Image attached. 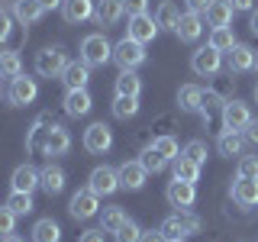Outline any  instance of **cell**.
I'll use <instances>...</instances> for the list:
<instances>
[{"label": "cell", "mask_w": 258, "mask_h": 242, "mask_svg": "<svg viewBox=\"0 0 258 242\" xmlns=\"http://www.w3.org/2000/svg\"><path fill=\"white\" fill-rule=\"evenodd\" d=\"M113 236H116V242H139V239H142V229H139L133 220H126L116 232H113Z\"/></svg>", "instance_id": "41"}, {"label": "cell", "mask_w": 258, "mask_h": 242, "mask_svg": "<svg viewBox=\"0 0 258 242\" xmlns=\"http://www.w3.org/2000/svg\"><path fill=\"white\" fill-rule=\"evenodd\" d=\"M45 13V7L39 4V0H13V16L23 23V26H32V23H39Z\"/></svg>", "instance_id": "21"}, {"label": "cell", "mask_w": 258, "mask_h": 242, "mask_svg": "<svg viewBox=\"0 0 258 242\" xmlns=\"http://www.w3.org/2000/svg\"><path fill=\"white\" fill-rule=\"evenodd\" d=\"M123 13H126V7H123V0H97V23H100L103 29L107 26H116L119 20H123Z\"/></svg>", "instance_id": "18"}, {"label": "cell", "mask_w": 258, "mask_h": 242, "mask_svg": "<svg viewBox=\"0 0 258 242\" xmlns=\"http://www.w3.org/2000/svg\"><path fill=\"white\" fill-rule=\"evenodd\" d=\"M113 62L119 65V71H136V68L145 62V45L126 36L123 42L113 45Z\"/></svg>", "instance_id": "3"}, {"label": "cell", "mask_w": 258, "mask_h": 242, "mask_svg": "<svg viewBox=\"0 0 258 242\" xmlns=\"http://www.w3.org/2000/svg\"><path fill=\"white\" fill-rule=\"evenodd\" d=\"M123 7H126L129 16H136V13H145V10H149V0H123Z\"/></svg>", "instance_id": "46"}, {"label": "cell", "mask_w": 258, "mask_h": 242, "mask_svg": "<svg viewBox=\"0 0 258 242\" xmlns=\"http://www.w3.org/2000/svg\"><path fill=\"white\" fill-rule=\"evenodd\" d=\"M116 171H119V188H126V191H142L145 188L149 171L142 168V161H123Z\"/></svg>", "instance_id": "13"}, {"label": "cell", "mask_w": 258, "mask_h": 242, "mask_svg": "<svg viewBox=\"0 0 258 242\" xmlns=\"http://www.w3.org/2000/svg\"><path fill=\"white\" fill-rule=\"evenodd\" d=\"M97 210H100V197H97L91 188L78 191L68 204V213L75 216V220H91V216H97Z\"/></svg>", "instance_id": "8"}, {"label": "cell", "mask_w": 258, "mask_h": 242, "mask_svg": "<svg viewBox=\"0 0 258 242\" xmlns=\"http://www.w3.org/2000/svg\"><path fill=\"white\" fill-rule=\"evenodd\" d=\"M0 242H26V239H20V236H7V239H0Z\"/></svg>", "instance_id": "54"}, {"label": "cell", "mask_w": 258, "mask_h": 242, "mask_svg": "<svg viewBox=\"0 0 258 242\" xmlns=\"http://www.w3.org/2000/svg\"><path fill=\"white\" fill-rule=\"evenodd\" d=\"M207 7H210V0H187L190 13H207Z\"/></svg>", "instance_id": "48"}, {"label": "cell", "mask_w": 258, "mask_h": 242, "mask_svg": "<svg viewBox=\"0 0 258 242\" xmlns=\"http://www.w3.org/2000/svg\"><path fill=\"white\" fill-rule=\"evenodd\" d=\"M171 171H174L177 181H190V184L200 181V165H197V161H190V158H184V155H177L171 161Z\"/></svg>", "instance_id": "28"}, {"label": "cell", "mask_w": 258, "mask_h": 242, "mask_svg": "<svg viewBox=\"0 0 258 242\" xmlns=\"http://www.w3.org/2000/svg\"><path fill=\"white\" fill-rule=\"evenodd\" d=\"M210 45H213L216 52H229V48L236 45V36H232L229 26H220V29H213V36H210Z\"/></svg>", "instance_id": "39"}, {"label": "cell", "mask_w": 258, "mask_h": 242, "mask_svg": "<svg viewBox=\"0 0 258 242\" xmlns=\"http://www.w3.org/2000/svg\"><path fill=\"white\" fill-rule=\"evenodd\" d=\"M94 13V0H61V16L64 23H84Z\"/></svg>", "instance_id": "22"}, {"label": "cell", "mask_w": 258, "mask_h": 242, "mask_svg": "<svg viewBox=\"0 0 258 242\" xmlns=\"http://www.w3.org/2000/svg\"><path fill=\"white\" fill-rule=\"evenodd\" d=\"M129 39H136V42H152V39L158 36V23H155V16H149V13H136V16H129V32H126Z\"/></svg>", "instance_id": "10"}, {"label": "cell", "mask_w": 258, "mask_h": 242, "mask_svg": "<svg viewBox=\"0 0 258 242\" xmlns=\"http://www.w3.org/2000/svg\"><path fill=\"white\" fill-rule=\"evenodd\" d=\"M87 81H91V65L87 62H68V68L61 75L64 91H84Z\"/></svg>", "instance_id": "14"}, {"label": "cell", "mask_w": 258, "mask_h": 242, "mask_svg": "<svg viewBox=\"0 0 258 242\" xmlns=\"http://www.w3.org/2000/svg\"><path fill=\"white\" fill-rule=\"evenodd\" d=\"M7 207L13 210L16 216H26V213H32V194H23V191H10V197H7Z\"/></svg>", "instance_id": "36"}, {"label": "cell", "mask_w": 258, "mask_h": 242, "mask_svg": "<svg viewBox=\"0 0 258 242\" xmlns=\"http://www.w3.org/2000/svg\"><path fill=\"white\" fill-rule=\"evenodd\" d=\"M116 94L119 97H139L142 94V78L136 71H119L116 75Z\"/></svg>", "instance_id": "30"}, {"label": "cell", "mask_w": 258, "mask_h": 242, "mask_svg": "<svg viewBox=\"0 0 258 242\" xmlns=\"http://www.w3.org/2000/svg\"><path fill=\"white\" fill-rule=\"evenodd\" d=\"M110 145H113V129L107 123H91L84 129V149L91 155H103Z\"/></svg>", "instance_id": "7"}, {"label": "cell", "mask_w": 258, "mask_h": 242, "mask_svg": "<svg viewBox=\"0 0 258 242\" xmlns=\"http://www.w3.org/2000/svg\"><path fill=\"white\" fill-rule=\"evenodd\" d=\"M126 220H129V216L123 213V207H103V213H100V229H103V232H116Z\"/></svg>", "instance_id": "33"}, {"label": "cell", "mask_w": 258, "mask_h": 242, "mask_svg": "<svg viewBox=\"0 0 258 242\" xmlns=\"http://www.w3.org/2000/svg\"><path fill=\"white\" fill-rule=\"evenodd\" d=\"M255 68V52L248 45L236 42L229 48V75H242V71H252Z\"/></svg>", "instance_id": "19"}, {"label": "cell", "mask_w": 258, "mask_h": 242, "mask_svg": "<svg viewBox=\"0 0 258 242\" xmlns=\"http://www.w3.org/2000/svg\"><path fill=\"white\" fill-rule=\"evenodd\" d=\"M245 139L258 145V119H252V123H248V126H245Z\"/></svg>", "instance_id": "50"}, {"label": "cell", "mask_w": 258, "mask_h": 242, "mask_svg": "<svg viewBox=\"0 0 258 242\" xmlns=\"http://www.w3.org/2000/svg\"><path fill=\"white\" fill-rule=\"evenodd\" d=\"M71 149V136L68 129L52 123V129L45 133V142H42V155H64V152Z\"/></svg>", "instance_id": "15"}, {"label": "cell", "mask_w": 258, "mask_h": 242, "mask_svg": "<svg viewBox=\"0 0 258 242\" xmlns=\"http://www.w3.org/2000/svg\"><path fill=\"white\" fill-rule=\"evenodd\" d=\"M232 4L229 0H210V7H207V23L213 29H220V26H229L232 23Z\"/></svg>", "instance_id": "23"}, {"label": "cell", "mask_w": 258, "mask_h": 242, "mask_svg": "<svg viewBox=\"0 0 258 242\" xmlns=\"http://www.w3.org/2000/svg\"><path fill=\"white\" fill-rule=\"evenodd\" d=\"M10 188L23 191V194H32L36 188H42V171H36L32 165H20L10 177Z\"/></svg>", "instance_id": "16"}, {"label": "cell", "mask_w": 258, "mask_h": 242, "mask_svg": "<svg viewBox=\"0 0 258 242\" xmlns=\"http://www.w3.org/2000/svg\"><path fill=\"white\" fill-rule=\"evenodd\" d=\"M220 116H223V129H236V133H245V126L252 123V110H248V103L236 100V97L223 103Z\"/></svg>", "instance_id": "4"}, {"label": "cell", "mask_w": 258, "mask_h": 242, "mask_svg": "<svg viewBox=\"0 0 258 242\" xmlns=\"http://www.w3.org/2000/svg\"><path fill=\"white\" fill-rule=\"evenodd\" d=\"M239 177H258V155H242L239 158Z\"/></svg>", "instance_id": "44"}, {"label": "cell", "mask_w": 258, "mask_h": 242, "mask_svg": "<svg viewBox=\"0 0 258 242\" xmlns=\"http://www.w3.org/2000/svg\"><path fill=\"white\" fill-rule=\"evenodd\" d=\"M136 113H139V97H119L116 94V100H113V116L129 119V116H136Z\"/></svg>", "instance_id": "37"}, {"label": "cell", "mask_w": 258, "mask_h": 242, "mask_svg": "<svg viewBox=\"0 0 258 242\" xmlns=\"http://www.w3.org/2000/svg\"><path fill=\"white\" fill-rule=\"evenodd\" d=\"M39 4H42L45 10H55V7H61V0H39Z\"/></svg>", "instance_id": "53"}, {"label": "cell", "mask_w": 258, "mask_h": 242, "mask_svg": "<svg viewBox=\"0 0 258 242\" xmlns=\"http://www.w3.org/2000/svg\"><path fill=\"white\" fill-rule=\"evenodd\" d=\"M139 161H142V168H145L149 174H158V171H165V168L171 165V161H168L165 155H161V152L155 149V145H149V149H142Z\"/></svg>", "instance_id": "32"}, {"label": "cell", "mask_w": 258, "mask_h": 242, "mask_svg": "<svg viewBox=\"0 0 258 242\" xmlns=\"http://www.w3.org/2000/svg\"><path fill=\"white\" fill-rule=\"evenodd\" d=\"M220 65H223V52H216L213 45H200L197 52L190 55V68H194V75H200V78L220 75Z\"/></svg>", "instance_id": "5"}, {"label": "cell", "mask_w": 258, "mask_h": 242, "mask_svg": "<svg viewBox=\"0 0 258 242\" xmlns=\"http://www.w3.org/2000/svg\"><path fill=\"white\" fill-rule=\"evenodd\" d=\"M39 97V84H36V78H26V75H20V78H13L10 81V91H7V100L13 103V107H26V103H32Z\"/></svg>", "instance_id": "6"}, {"label": "cell", "mask_w": 258, "mask_h": 242, "mask_svg": "<svg viewBox=\"0 0 258 242\" xmlns=\"http://www.w3.org/2000/svg\"><path fill=\"white\" fill-rule=\"evenodd\" d=\"M229 4H232V10H236V13H252L255 10V7H252V0H229Z\"/></svg>", "instance_id": "49"}, {"label": "cell", "mask_w": 258, "mask_h": 242, "mask_svg": "<svg viewBox=\"0 0 258 242\" xmlns=\"http://www.w3.org/2000/svg\"><path fill=\"white\" fill-rule=\"evenodd\" d=\"M165 197H168V204L177 207V210H190L194 200H197V188H194L190 181H177V177H174V181L168 184Z\"/></svg>", "instance_id": "11"}, {"label": "cell", "mask_w": 258, "mask_h": 242, "mask_svg": "<svg viewBox=\"0 0 258 242\" xmlns=\"http://www.w3.org/2000/svg\"><path fill=\"white\" fill-rule=\"evenodd\" d=\"M91 107H94V100H91V94H87V87L84 91H68L64 94V113L68 116H87L91 113Z\"/></svg>", "instance_id": "20"}, {"label": "cell", "mask_w": 258, "mask_h": 242, "mask_svg": "<svg viewBox=\"0 0 258 242\" xmlns=\"http://www.w3.org/2000/svg\"><path fill=\"white\" fill-rule=\"evenodd\" d=\"M177 107L184 113H200V107H204V87L184 84L181 91H177Z\"/></svg>", "instance_id": "24"}, {"label": "cell", "mask_w": 258, "mask_h": 242, "mask_svg": "<svg viewBox=\"0 0 258 242\" xmlns=\"http://www.w3.org/2000/svg\"><path fill=\"white\" fill-rule=\"evenodd\" d=\"M97 197H107V194H113L119 188V171L116 168H110V165H100V168H94L91 171V184H87Z\"/></svg>", "instance_id": "9"}, {"label": "cell", "mask_w": 258, "mask_h": 242, "mask_svg": "<svg viewBox=\"0 0 258 242\" xmlns=\"http://www.w3.org/2000/svg\"><path fill=\"white\" fill-rule=\"evenodd\" d=\"M152 145H155V149L161 152V155H165L168 161H174L177 155H181V145H177V139L171 133H165V136H155V139H152Z\"/></svg>", "instance_id": "38"}, {"label": "cell", "mask_w": 258, "mask_h": 242, "mask_svg": "<svg viewBox=\"0 0 258 242\" xmlns=\"http://www.w3.org/2000/svg\"><path fill=\"white\" fill-rule=\"evenodd\" d=\"M81 62H87L91 68H103L107 62H113V45L107 42L103 32L84 36V42H81Z\"/></svg>", "instance_id": "1"}, {"label": "cell", "mask_w": 258, "mask_h": 242, "mask_svg": "<svg viewBox=\"0 0 258 242\" xmlns=\"http://www.w3.org/2000/svg\"><path fill=\"white\" fill-rule=\"evenodd\" d=\"M158 229H161V236H165L168 242H184V236H187V229H184V223H181V216H177V213L168 216Z\"/></svg>", "instance_id": "35"}, {"label": "cell", "mask_w": 258, "mask_h": 242, "mask_svg": "<svg viewBox=\"0 0 258 242\" xmlns=\"http://www.w3.org/2000/svg\"><path fill=\"white\" fill-rule=\"evenodd\" d=\"M177 20H181V10H177L171 0H165V4L158 7V13H155L158 29H174V26H177Z\"/></svg>", "instance_id": "34"}, {"label": "cell", "mask_w": 258, "mask_h": 242, "mask_svg": "<svg viewBox=\"0 0 258 242\" xmlns=\"http://www.w3.org/2000/svg\"><path fill=\"white\" fill-rule=\"evenodd\" d=\"M64 68H68V52L61 45H48L36 55V71L42 78H61Z\"/></svg>", "instance_id": "2"}, {"label": "cell", "mask_w": 258, "mask_h": 242, "mask_svg": "<svg viewBox=\"0 0 258 242\" xmlns=\"http://www.w3.org/2000/svg\"><path fill=\"white\" fill-rule=\"evenodd\" d=\"M216 149H220V155H242V149H245V136L236 133V129H223L220 139H216Z\"/></svg>", "instance_id": "26"}, {"label": "cell", "mask_w": 258, "mask_h": 242, "mask_svg": "<svg viewBox=\"0 0 258 242\" xmlns=\"http://www.w3.org/2000/svg\"><path fill=\"white\" fill-rule=\"evenodd\" d=\"M177 216H181V223H184V229H187V236H194V232H200V216L197 213H190V210H177Z\"/></svg>", "instance_id": "45"}, {"label": "cell", "mask_w": 258, "mask_h": 242, "mask_svg": "<svg viewBox=\"0 0 258 242\" xmlns=\"http://www.w3.org/2000/svg\"><path fill=\"white\" fill-rule=\"evenodd\" d=\"M248 26H252V32L258 36V10H252V16H248Z\"/></svg>", "instance_id": "52"}, {"label": "cell", "mask_w": 258, "mask_h": 242, "mask_svg": "<svg viewBox=\"0 0 258 242\" xmlns=\"http://www.w3.org/2000/svg\"><path fill=\"white\" fill-rule=\"evenodd\" d=\"M23 75V58L16 48H0V78H20Z\"/></svg>", "instance_id": "27"}, {"label": "cell", "mask_w": 258, "mask_h": 242, "mask_svg": "<svg viewBox=\"0 0 258 242\" xmlns=\"http://www.w3.org/2000/svg\"><path fill=\"white\" fill-rule=\"evenodd\" d=\"M52 123H55V119L48 116V113H45V116H39L36 123H32L29 136H26V149H29V152H36V155H42V142H45V133L52 129Z\"/></svg>", "instance_id": "25"}, {"label": "cell", "mask_w": 258, "mask_h": 242, "mask_svg": "<svg viewBox=\"0 0 258 242\" xmlns=\"http://www.w3.org/2000/svg\"><path fill=\"white\" fill-rule=\"evenodd\" d=\"M200 32H204V23H200V13H181V20H177L174 26V36L181 39V42H197Z\"/></svg>", "instance_id": "17"}, {"label": "cell", "mask_w": 258, "mask_h": 242, "mask_svg": "<svg viewBox=\"0 0 258 242\" xmlns=\"http://www.w3.org/2000/svg\"><path fill=\"white\" fill-rule=\"evenodd\" d=\"M255 68H258V52H255Z\"/></svg>", "instance_id": "56"}, {"label": "cell", "mask_w": 258, "mask_h": 242, "mask_svg": "<svg viewBox=\"0 0 258 242\" xmlns=\"http://www.w3.org/2000/svg\"><path fill=\"white\" fill-rule=\"evenodd\" d=\"M42 191L48 194V197H55V194L64 191V171L58 165H48L42 168Z\"/></svg>", "instance_id": "31"}, {"label": "cell", "mask_w": 258, "mask_h": 242, "mask_svg": "<svg viewBox=\"0 0 258 242\" xmlns=\"http://www.w3.org/2000/svg\"><path fill=\"white\" fill-rule=\"evenodd\" d=\"M232 200H236L242 210L258 207V177H239L236 174V184H232Z\"/></svg>", "instance_id": "12"}, {"label": "cell", "mask_w": 258, "mask_h": 242, "mask_svg": "<svg viewBox=\"0 0 258 242\" xmlns=\"http://www.w3.org/2000/svg\"><path fill=\"white\" fill-rule=\"evenodd\" d=\"M13 226H16V213L4 204V207H0V239L13 236Z\"/></svg>", "instance_id": "42"}, {"label": "cell", "mask_w": 258, "mask_h": 242, "mask_svg": "<svg viewBox=\"0 0 258 242\" xmlns=\"http://www.w3.org/2000/svg\"><path fill=\"white\" fill-rule=\"evenodd\" d=\"M139 242H168L165 236H161V229H152V232H142Z\"/></svg>", "instance_id": "51"}, {"label": "cell", "mask_w": 258, "mask_h": 242, "mask_svg": "<svg viewBox=\"0 0 258 242\" xmlns=\"http://www.w3.org/2000/svg\"><path fill=\"white\" fill-rule=\"evenodd\" d=\"M181 155H184V158H190V161H197V165H204V161H207V142L190 139V142L181 149Z\"/></svg>", "instance_id": "40"}, {"label": "cell", "mask_w": 258, "mask_h": 242, "mask_svg": "<svg viewBox=\"0 0 258 242\" xmlns=\"http://www.w3.org/2000/svg\"><path fill=\"white\" fill-rule=\"evenodd\" d=\"M58 239H61V226L52 216H45V220L32 226V242H58Z\"/></svg>", "instance_id": "29"}, {"label": "cell", "mask_w": 258, "mask_h": 242, "mask_svg": "<svg viewBox=\"0 0 258 242\" xmlns=\"http://www.w3.org/2000/svg\"><path fill=\"white\" fill-rule=\"evenodd\" d=\"M78 242H103V229H87V232H81Z\"/></svg>", "instance_id": "47"}, {"label": "cell", "mask_w": 258, "mask_h": 242, "mask_svg": "<svg viewBox=\"0 0 258 242\" xmlns=\"http://www.w3.org/2000/svg\"><path fill=\"white\" fill-rule=\"evenodd\" d=\"M13 20H16V16H13L10 10H4V7H0V45L10 42V36H13Z\"/></svg>", "instance_id": "43"}, {"label": "cell", "mask_w": 258, "mask_h": 242, "mask_svg": "<svg viewBox=\"0 0 258 242\" xmlns=\"http://www.w3.org/2000/svg\"><path fill=\"white\" fill-rule=\"evenodd\" d=\"M255 103H258V84H255Z\"/></svg>", "instance_id": "55"}]
</instances>
